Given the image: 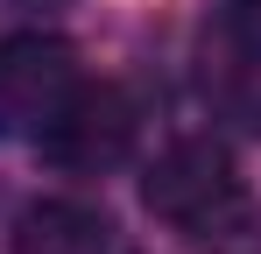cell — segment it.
I'll use <instances>...</instances> for the list:
<instances>
[{
	"mask_svg": "<svg viewBox=\"0 0 261 254\" xmlns=\"http://www.w3.org/2000/svg\"><path fill=\"white\" fill-rule=\"evenodd\" d=\"M78 57L71 42L57 36H7L0 42V134H21V141H43L57 113L78 99Z\"/></svg>",
	"mask_w": 261,
	"mask_h": 254,
	"instance_id": "1",
	"label": "cell"
},
{
	"mask_svg": "<svg viewBox=\"0 0 261 254\" xmlns=\"http://www.w3.org/2000/svg\"><path fill=\"white\" fill-rule=\"evenodd\" d=\"M240 191H247V184H240V169H233V156H226L219 141H170V148L155 156V169H148V184H141L148 212H155L163 226H176V233H198V226L219 219Z\"/></svg>",
	"mask_w": 261,
	"mask_h": 254,
	"instance_id": "2",
	"label": "cell"
},
{
	"mask_svg": "<svg viewBox=\"0 0 261 254\" xmlns=\"http://www.w3.org/2000/svg\"><path fill=\"white\" fill-rule=\"evenodd\" d=\"M43 148L64 169H113L134 148V99L120 85H78V99L57 113Z\"/></svg>",
	"mask_w": 261,
	"mask_h": 254,
	"instance_id": "3",
	"label": "cell"
},
{
	"mask_svg": "<svg viewBox=\"0 0 261 254\" xmlns=\"http://www.w3.org/2000/svg\"><path fill=\"white\" fill-rule=\"evenodd\" d=\"M21 254H127L113 219H99L92 205H64L49 198L21 219Z\"/></svg>",
	"mask_w": 261,
	"mask_h": 254,
	"instance_id": "4",
	"label": "cell"
},
{
	"mask_svg": "<svg viewBox=\"0 0 261 254\" xmlns=\"http://www.w3.org/2000/svg\"><path fill=\"white\" fill-rule=\"evenodd\" d=\"M184 247H191V254H261V198L240 191V198L219 212L212 226H198Z\"/></svg>",
	"mask_w": 261,
	"mask_h": 254,
	"instance_id": "5",
	"label": "cell"
},
{
	"mask_svg": "<svg viewBox=\"0 0 261 254\" xmlns=\"http://www.w3.org/2000/svg\"><path fill=\"white\" fill-rule=\"evenodd\" d=\"M219 29L240 42L247 57H261V0H219Z\"/></svg>",
	"mask_w": 261,
	"mask_h": 254,
	"instance_id": "6",
	"label": "cell"
},
{
	"mask_svg": "<svg viewBox=\"0 0 261 254\" xmlns=\"http://www.w3.org/2000/svg\"><path fill=\"white\" fill-rule=\"evenodd\" d=\"M14 7H64V0H14Z\"/></svg>",
	"mask_w": 261,
	"mask_h": 254,
	"instance_id": "7",
	"label": "cell"
}]
</instances>
